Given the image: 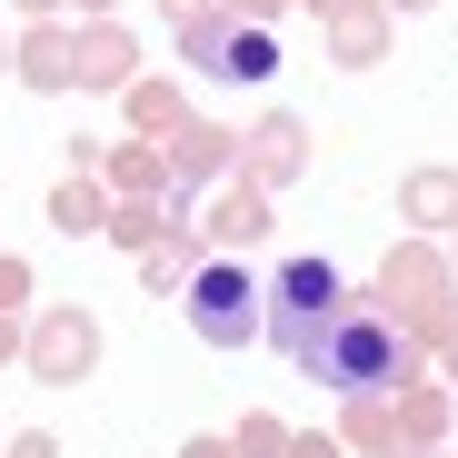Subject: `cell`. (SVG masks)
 Instances as JSON below:
<instances>
[{"instance_id": "cell-2", "label": "cell", "mask_w": 458, "mask_h": 458, "mask_svg": "<svg viewBox=\"0 0 458 458\" xmlns=\"http://www.w3.org/2000/svg\"><path fill=\"white\" fill-rule=\"evenodd\" d=\"M259 299H269V339H279L299 369H310V349L329 339V319L349 310V299H339V269H329V259H289V269H279Z\"/></svg>"}, {"instance_id": "cell-3", "label": "cell", "mask_w": 458, "mask_h": 458, "mask_svg": "<svg viewBox=\"0 0 458 458\" xmlns=\"http://www.w3.org/2000/svg\"><path fill=\"white\" fill-rule=\"evenodd\" d=\"M190 329H199L209 349H240V339L259 329V279L229 269V259H209V269L190 279Z\"/></svg>"}, {"instance_id": "cell-4", "label": "cell", "mask_w": 458, "mask_h": 458, "mask_svg": "<svg viewBox=\"0 0 458 458\" xmlns=\"http://www.w3.org/2000/svg\"><path fill=\"white\" fill-rule=\"evenodd\" d=\"M209 60H219V70H269V40H259V30H219Z\"/></svg>"}, {"instance_id": "cell-1", "label": "cell", "mask_w": 458, "mask_h": 458, "mask_svg": "<svg viewBox=\"0 0 458 458\" xmlns=\"http://www.w3.org/2000/svg\"><path fill=\"white\" fill-rule=\"evenodd\" d=\"M310 369L329 378V389H349V399H378V389H399V329L378 310H339L329 339L310 349Z\"/></svg>"}]
</instances>
